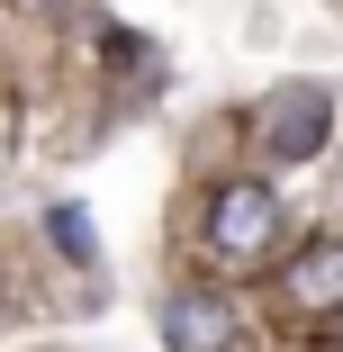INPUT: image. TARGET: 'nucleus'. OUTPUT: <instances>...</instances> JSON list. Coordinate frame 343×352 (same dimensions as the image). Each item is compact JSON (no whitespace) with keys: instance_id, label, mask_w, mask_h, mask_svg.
I'll return each mask as SVG.
<instances>
[{"instance_id":"3","label":"nucleus","mask_w":343,"mask_h":352,"mask_svg":"<svg viewBox=\"0 0 343 352\" xmlns=\"http://www.w3.org/2000/svg\"><path fill=\"white\" fill-rule=\"evenodd\" d=\"M163 343L172 352H226L235 343V307L208 298V289H181V298H163Z\"/></svg>"},{"instance_id":"5","label":"nucleus","mask_w":343,"mask_h":352,"mask_svg":"<svg viewBox=\"0 0 343 352\" xmlns=\"http://www.w3.org/2000/svg\"><path fill=\"white\" fill-rule=\"evenodd\" d=\"M45 226H54V244H63V253H82V262H91V217H82V208H54Z\"/></svg>"},{"instance_id":"4","label":"nucleus","mask_w":343,"mask_h":352,"mask_svg":"<svg viewBox=\"0 0 343 352\" xmlns=\"http://www.w3.org/2000/svg\"><path fill=\"white\" fill-rule=\"evenodd\" d=\"M289 307H343V244H307L289 262Z\"/></svg>"},{"instance_id":"1","label":"nucleus","mask_w":343,"mask_h":352,"mask_svg":"<svg viewBox=\"0 0 343 352\" xmlns=\"http://www.w3.org/2000/svg\"><path fill=\"white\" fill-rule=\"evenodd\" d=\"M271 235H280V199H271L262 181H226V190L208 199V253H217L226 271H253V262L271 253Z\"/></svg>"},{"instance_id":"2","label":"nucleus","mask_w":343,"mask_h":352,"mask_svg":"<svg viewBox=\"0 0 343 352\" xmlns=\"http://www.w3.org/2000/svg\"><path fill=\"white\" fill-rule=\"evenodd\" d=\"M325 118H334V91H325V82L280 91V100L262 109V154H271V163H307V154L325 145Z\"/></svg>"}]
</instances>
